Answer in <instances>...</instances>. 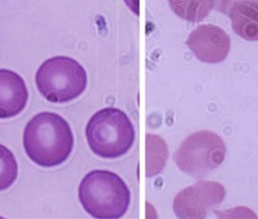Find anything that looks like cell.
Listing matches in <instances>:
<instances>
[{"label":"cell","mask_w":258,"mask_h":219,"mask_svg":"<svg viewBox=\"0 0 258 219\" xmlns=\"http://www.w3.org/2000/svg\"><path fill=\"white\" fill-rule=\"evenodd\" d=\"M23 144L32 162L52 168L63 163L72 154L74 135L68 122L60 115L40 113L27 124Z\"/></svg>","instance_id":"6da1fadb"},{"label":"cell","mask_w":258,"mask_h":219,"mask_svg":"<svg viewBox=\"0 0 258 219\" xmlns=\"http://www.w3.org/2000/svg\"><path fill=\"white\" fill-rule=\"evenodd\" d=\"M85 211L94 218L123 217L131 202V192L118 175L107 170H94L83 178L78 189Z\"/></svg>","instance_id":"7a4b0ae2"},{"label":"cell","mask_w":258,"mask_h":219,"mask_svg":"<svg viewBox=\"0 0 258 219\" xmlns=\"http://www.w3.org/2000/svg\"><path fill=\"white\" fill-rule=\"evenodd\" d=\"M87 143L102 159H118L131 150L135 126L123 110L108 107L95 113L86 126Z\"/></svg>","instance_id":"3957f363"},{"label":"cell","mask_w":258,"mask_h":219,"mask_svg":"<svg viewBox=\"0 0 258 219\" xmlns=\"http://www.w3.org/2000/svg\"><path fill=\"white\" fill-rule=\"evenodd\" d=\"M39 92L46 100L64 103L84 92L87 74L81 63L67 56H56L45 61L36 74Z\"/></svg>","instance_id":"277c9868"},{"label":"cell","mask_w":258,"mask_h":219,"mask_svg":"<svg viewBox=\"0 0 258 219\" xmlns=\"http://www.w3.org/2000/svg\"><path fill=\"white\" fill-rule=\"evenodd\" d=\"M28 90L23 78L7 69H0V118L19 115L27 106Z\"/></svg>","instance_id":"5b68a950"},{"label":"cell","mask_w":258,"mask_h":219,"mask_svg":"<svg viewBox=\"0 0 258 219\" xmlns=\"http://www.w3.org/2000/svg\"><path fill=\"white\" fill-rule=\"evenodd\" d=\"M18 178V163L7 147L0 144V192L10 188Z\"/></svg>","instance_id":"8992f818"}]
</instances>
